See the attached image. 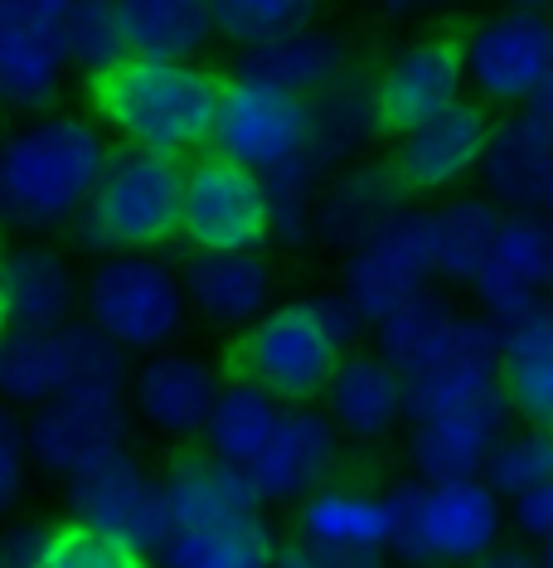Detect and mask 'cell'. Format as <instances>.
Listing matches in <instances>:
<instances>
[{"label":"cell","instance_id":"ac0fdd59","mask_svg":"<svg viewBox=\"0 0 553 568\" xmlns=\"http://www.w3.org/2000/svg\"><path fill=\"white\" fill-rule=\"evenodd\" d=\"M475 312L495 326L520 316L524 306L553 296V219L549 214H505L500 239L485 257L481 277L471 282Z\"/></svg>","mask_w":553,"mask_h":568},{"label":"cell","instance_id":"8d00e7d4","mask_svg":"<svg viewBox=\"0 0 553 568\" xmlns=\"http://www.w3.org/2000/svg\"><path fill=\"white\" fill-rule=\"evenodd\" d=\"M59 34H63V54H69V63L88 83L107 79L112 69H122V63L132 59L126 34H122L117 0H83V6H73L69 16L59 20Z\"/></svg>","mask_w":553,"mask_h":568},{"label":"cell","instance_id":"db71d44e","mask_svg":"<svg viewBox=\"0 0 553 568\" xmlns=\"http://www.w3.org/2000/svg\"><path fill=\"white\" fill-rule=\"evenodd\" d=\"M0 335H6V316H0Z\"/></svg>","mask_w":553,"mask_h":568},{"label":"cell","instance_id":"ab89813d","mask_svg":"<svg viewBox=\"0 0 553 568\" xmlns=\"http://www.w3.org/2000/svg\"><path fill=\"white\" fill-rule=\"evenodd\" d=\"M40 568H141V559L132 549H122L117 539H107V535H98V529L69 520V525L49 529Z\"/></svg>","mask_w":553,"mask_h":568},{"label":"cell","instance_id":"74e56055","mask_svg":"<svg viewBox=\"0 0 553 568\" xmlns=\"http://www.w3.org/2000/svg\"><path fill=\"white\" fill-rule=\"evenodd\" d=\"M316 10L320 0H209L214 34L234 49H253L277 40V34L306 30V24H316Z\"/></svg>","mask_w":553,"mask_h":568},{"label":"cell","instance_id":"4316f807","mask_svg":"<svg viewBox=\"0 0 553 568\" xmlns=\"http://www.w3.org/2000/svg\"><path fill=\"white\" fill-rule=\"evenodd\" d=\"M340 73H350L345 40L330 30H316V24L277 34V40H267V44L238 49V79L281 88V93H297V98H316L320 88H330Z\"/></svg>","mask_w":553,"mask_h":568},{"label":"cell","instance_id":"4dcf8cb0","mask_svg":"<svg viewBox=\"0 0 553 568\" xmlns=\"http://www.w3.org/2000/svg\"><path fill=\"white\" fill-rule=\"evenodd\" d=\"M461 312L452 306L447 292H418L403 306H393L389 316L375 321V355L389 365L398 379H413L428 359L452 341Z\"/></svg>","mask_w":553,"mask_h":568},{"label":"cell","instance_id":"e575fe53","mask_svg":"<svg viewBox=\"0 0 553 568\" xmlns=\"http://www.w3.org/2000/svg\"><path fill=\"white\" fill-rule=\"evenodd\" d=\"M277 535L263 515H243L209 529H175L161 549V568H273Z\"/></svg>","mask_w":553,"mask_h":568},{"label":"cell","instance_id":"8992f818","mask_svg":"<svg viewBox=\"0 0 553 568\" xmlns=\"http://www.w3.org/2000/svg\"><path fill=\"white\" fill-rule=\"evenodd\" d=\"M83 379L126 384V351L88 321H63L44 331L6 326L0 335V404L40 408Z\"/></svg>","mask_w":553,"mask_h":568},{"label":"cell","instance_id":"f907efd6","mask_svg":"<svg viewBox=\"0 0 553 568\" xmlns=\"http://www.w3.org/2000/svg\"><path fill=\"white\" fill-rule=\"evenodd\" d=\"M510 10H534V16H553V0H505Z\"/></svg>","mask_w":553,"mask_h":568},{"label":"cell","instance_id":"7bdbcfd3","mask_svg":"<svg viewBox=\"0 0 553 568\" xmlns=\"http://www.w3.org/2000/svg\"><path fill=\"white\" fill-rule=\"evenodd\" d=\"M306 302H311L316 321H320V326H326V335L340 345V351H350V345L359 341V335L369 331L365 312H359V306H355V302H350V296H345L340 287H336V292H320V296H306Z\"/></svg>","mask_w":553,"mask_h":568},{"label":"cell","instance_id":"6da1fadb","mask_svg":"<svg viewBox=\"0 0 553 568\" xmlns=\"http://www.w3.org/2000/svg\"><path fill=\"white\" fill-rule=\"evenodd\" d=\"M112 146L79 112H44L0 141V229L49 234L83 219Z\"/></svg>","mask_w":553,"mask_h":568},{"label":"cell","instance_id":"ee69618b","mask_svg":"<svg viewBox=\"0 0 553 568\" xmlns=\"http://www.w3.org/2000/svg\"><path fill=\"white\" fill-rule=\"evenodd\" d=\"M510 520H514V529H520L524 539L549 545L553 539V481H539L530 490H520V496L510 500Z\"/></svg>","mask_w":553,"mask_h":568},{"label":"cell","instance_id":"c3c4849f","mask_svg":"<svg viewBox=\"0 0 553 568\" xmlns=\"http://www.w3.org/2000/svg\"><path fill=\"white\" fill-rule=\"evenodd\" d=\"M530 112L539 122H549L553 126V69H549V79H544V88L534 93V102H530Z\"/></svg>","mask_w":553,"mask_h":568},{"label":"cell","instance_id":"ba28073f","mask_svg":"<svg viewBox=\"0 0 553 568\" xmlns=\"http://www.w3.org/2000/svg\"><path fill=\"white\" fill-rule=\"evenodd\" d=\"M180 239L195 253H263V243H273V200H267L263 175L214 151L190 161Z\"/></svg>","mask_w":553,"mask_h":568},{"label":"cell","instance_id":"d590c367","mask_svg":"<svg viewBox=\"0 0 553 568\" xmlns=\"http://www.w3.org/2000/svg\"><path fill=\"white\" fill-rule=\"evenodd\" d=\"M369 136H379L375 83H359L355 73H340L336 83L311 98V151L330 171L345 156H355Z\"/></svg>","mask_w":553,"mask_h":568},{"label":"cell","instance_id":"7dc6e473","mask_svg":"<svg viewBox=\"0 0 553 568\" xmlns=\"http://www.w3.org/2000/svg\"><path fill=\"white\" fill-rule=\"evenodd\" d=\"M375 6L393 20H422V16H442V10L461 6V0H375Z\"/></svg>","mask_w":553,"mask_h":568},{"label":"cell","instance_id":"bcb514c9","mask_svg":"<svg viewBox=\"0 0 553 568\" xmlns=\"http://www.w3.org/2000/svg\"><path fill=\"white\" fill-rule=\"evenodd\" d=\"M471 568H544V559H539L534 549H524V545H495L491 554H481Z\"/></svg>","mask_w":553,"mask_h":568},{"label":"cell","instance_id":"d6a6232c","mask_svg":"<svg viewBox=\"0 0 553 568\" xmlns=\"http://www.w3.org/2000/svg\"><path fill=\"white\" fill-rule=\"evenodd\" d=\"M505 214L485 195H452L432 210V243H437V277L452 287H471L491 257Z\"/></svg>","mask_w":553,"mask_h":568},{"label":"cell","instance_id":"836d02e7","mask_svg":"<svg viewBox=\"0 0 553 568\" xmlns=\"http://www.w3.org/2000/svg\"><path fill=\"white\" fill-rule=\"evenodd\" d=\"M301 539L320 549L389 554V500L369 490H326L301 500Z\"/></svg>","mask_w":553,"mask_h":568},{"label":"cell","instance_id":"e0dca14e","mask_svg":"<svg viewBox=\"0 0 553 568\" xmlns=\"http://www.w3.org/2000/svg\"><path fill=\"white\" fill-rule=\"evenodd\" d=\"M500 384V331L491 316L461 312L452 341L422 365L413 379H403V418L422 423L437 413H452L471 398L491 394Z\"/></svg>","mask_w":553,"mask_h":568},{"label":"cell","instance_id":"d6986e66","mask_svg":"<svg viewBox=\"0 0 553 568\" xmlns=\"http://www.w3.org/2000/svg\"><path fill=\"white\" fill-rule=\"evenodd\" d=\"M63 34L34 0H0V108L40 112L59 98Z\"/></svg>","mask_w":553,"mask_h":568},{"label":"cell","instance_id":"7a4b0ae2","mask_svg":"<svg viewBox=\"0 0 553 568\" xmlns=\"http://www.w3.org/2000/svg\"><path fill=\"white\" fill-rule=\"evenodd\" d=\"M93 88V112L126 146L185 161L190 151L209 146L224 79L199 63L126 59Z\"/></svg>","mask_w":553,"mask_h":568},{"label":"cell","instance_id":"52a82bcc","mask_svg":"<svg viewBox=\"0 0 553 568\" xmlns=\"http://www.w3.org/2000/svg\"><path fill=\"white\" fill-rule=\"evenodd\" d=\"M340 359L345 351L316 321L311 302H287V306H273L267 316H257L238 335L234 379H248L263 394H273L281 408H291L326 394Z\"/></svg>","mask_w":553,"mask_h":568},{"label":"cell","instance_id":"11a10c76","mask_svg":"<svg viewBox=\"0 0 553 568\" xmlns=\"http://www.w3.org/2000/svg\"><path fill=\"white\" fill-rule=\"evenodd\" d=\"M141 568H146V564H141Z\"/></svg>","mask_w":553,"mask_h":568},{"label":"cell","instance_id":"1f68e13d","mask_svg":"<svg viewBox=\"0 0 553 568\" xmlns=\"http://www.w3.org/2000/svg\"><path fill=\"white\" fill-rule=\"evenodd\" d=\"M281 418V404L273 394H263L248 379H228L218 384V398L204 418V447L209 457L228 462V467H253L263 457V447L273 443Z\"/></svg>","mask_w":553,"mask_h":568},{"label":"cell","instance_id":"816d5d0a","mask_svg":"<svg viewBox=\"0 0 553 568\" xmlns=\"http://www.w3.org/2000/svg\"><path fill=\"white\" fill-rule=\"evenodd\" d=\"M539 214L553 219V165H549V180H544V200H539Z\"/></svg>","mask_w":553,"mask_h":568},{"label":"cell","instance_id":"b9f144b4","mask_svg":"<svg viewBox=\"0 0 553 568\" xmlns=\"http://www.w3.org/2000/svg\"><path fill=\"white\" fill-rule=\"evenodd\" d=\"M383 559L389 554H379V549H320V545L297 539V545L277 549L273 568H383Z\"/></svg>","mask_w":553,"mask_h":568},{"label":"cell","instance_id":"7c38bea8","mask_svg":"<svg viewBox=\"0 0 553 568\" xmlns=\"http://www.w3.org/2000/svg\"><path fill=\"white\" fill-rule=\"evenodd\" d=\"M467 83L485 108H530L553 69V16L495 10L461 34Z\"/></svg>","mask_w":553,"mask_h":568},{"label":"cell","instance_id":"2e32d148","mask_svg":"<svg viewBox=\"0 0 553 568\" xmlns=\"http://www.w3.org/2000/svg\"><path fill=\"white\" fill-rule=\"evenodd\" d=\"M510 418H514V404L495 384L491 394L471 398V404L413 423L408 457H413L418 481H481L491 452L510 433Z\"/></svg>","mask_w":553,"mask_h":568},{"label":"cell","instance_id":"5b68a950","mask_svg":"<svg viewBox=\"0 0 553 568\" xmlns=\"http://www.w3.org/2000/svg\"><path fill=\"white\" fill-rule=\"evenodd\" d=\"M83 321L126 355H156L185 335V282L156 253H102L83 282Z\"/></svg>","mask_w":553,"mask_h":568},{"label":"cell","instance_id":"5bb4252c","mask_svg":"<svg viewBox=\"0 0 553 568\" xmlns=\"http://www.w3.org/2000/svg\"><path fill=\"white\" fill-rule=\"evenodd\" d=\"M467 98V59L461 34L413 40L379 69L375 79V118L383 136H408L413 126L442 118Z\"/></svg>","mask_w":553,"mask_h":568},{"label":"cell","instance_id":"30bf717a","mask_svg":"<svg viewBox=\"0 0 553 568\" xmlns=\"http://www.w3.org/2000/svg\"><path fill=\"white\" fill-rule=\"evenodd\" d=\"M437 277V243H432V214L403 204L389 214L365 243L345 253L340 267V292L365 312L369 331L379 316L403 306L408 296L428 292Z\"/></svg>","mask_w":553,"mask_h":568},{"label":"cell","instance_id":"cb8c5ba5","mask_svg":"<svg viewBox=\"0 0 553 568\" xmlns=\"http://www.w3.org/2000/svg\"><path fill=\"white\" fill-rule=\"evenodd\" d=\"M218 398V374L209 359L185 351H156L132 374V404L136 413L165 437H195L204 433Z\"/></svg>","mask_w":553,"mask_h":568},{"label":"cell","instance_id":"4fadbf2b","mask_svg":"<svg viewBox=\"0 0 553 568\" xmlns=\"http://www.w3.org/2000/svg\"><path fill=\"white\" fill-rule=\"evenodd\" d=\"M126 384L83 379L40 404L24 423V452L54 476H73L88 462L107 457L126 437Z\"/></svg>","mask_w":553,"mask_h":568},{"label":"cell","instance_id":"ffe728a7","mask_svg":"<svg viewBox=\"0 0 553 568\" xmlns=\"http://www.w3.org/2000/svg\"><path fill=\"white\" fill-rule=\"evenodd\" d=\"M336 462H340V433L326 418V408L291 404L281 408L273 443L263 447V457L248 467V476L257 496H263V506L267 500H306L336 471Z\"/></svg>","mask_w":553,"mask_h":568},{"label":"cell","instance_id":"f5cc1de1","mask_svg":"<svg viewBox=\"0 0 553 568\" xmlns=\"http://www.w3.org/2000/svg\"><path fill=\"white\" fill-rule=\"evenodd\" d=\"M539 559H544V568H553V539H549L544 549H539Z\"/></svg>","mask_w":553,"mask_h":568},{"label":"cell","instance_id":"9c48e42d","mask_svg":"<svg viewBox=\"0 0 553 568\" xmlns=\"http://www.w3.org/2000/svg\"><path fill=\"white\" fill-rule=\"evenodd\" d=\"M63 481H69L73 520L98 529V535H107V539H117V545L132 549L136 559L161 554L165 539L175 535L171 510H165V496H161V481L141 471V462L126 447L88 462V467L63 476Z\"/></svg>","mask_w":553,"mask_h":568},{"label":"cell","instance_id":"7402d4cb","mask_svg":"<svg viewBox=\"0 0 553 568\" xmlns=\"http://www.w3.org/2000/svg\"><path fill=\"white\" fill-rule=\"evenodd\" d=\"M79 273L49 243H16L0 248V316L16 331L63 326L79 312Z\"/></svg>","mask_w":553,"mask_h":568},{"label":"cell","instance_id":"f6af8a7d","mask_svg":"<svg viewBox=\"0 0 553 568\" xmlns=\"http://www.w3.org/2000/svg\"><path fill=\"white\" fill-rule=\"evenodd\" d=\"M49 529L44 525H20L0 539V568H40L44 564Z\"/></svg>","mask_w":553,"mask_h":568},{"label":"cell","instance_id":"d4e9b609","mask_svg":"<svg viewBox=\"0 0 553 568\" xmlns=\"http://www.w3.org/2000/svg\"><path fill=\"white\" fill-rule=\"evenodd\" d=\"M161 496L175 529H209L243 520V515H263V496H257L248 467H228L209 452L204 457H180L161 476Z\"/></svg>","mask_w":553,"mask_h":568},{"label":"cell","instance_id":"60d3db41","mask_svg":"<svg viewBox=\"0 0 553 568\" xmlns=\"http://www.w3.org/2000/svg\"><path fill=\"white\" fill-rule=\"evenodd\" d=\"M24 462H30V452H24V423L16 418L10 404H0V515L16 506V496L24 486Z\"/></svg>","mask_w":553,"mask_h":568},{"label":"cell","instance_id":"83f0119b","mask_svg":"<svg viewBox=\"0 0 553 568\" xmlns=\"http://www.w3.org/2000/svg\"><path fill=\"white\" fill-rule=\"evenodd\" d=\"M320 398L336 433L355 443H379L403 418V379L379 355H345Z\"/></svg>","mask_w":553,"mask_h":568},{"label":"cell","instance_id":"3957f363","mask_svg":"<svg viewBox=\"0 0 553 568\" xmlns=\"http://www.w3.org/2000/svg\"><path fill=\"white\" fill-rule=\"evenodd\" d=\"M383 500L389 554L408 568H471L500 545L505 529V506L485 481H403Z\"/></svg>","mask_w":553,"mask_h":568},{"label":"cell","instance_id":"44dd1931","mask_svg":"<svg viewBox=\"0 0 553 568\" xmlns=\"http://www.w3.org/2000/svg\"><path fill=\"white\" fill-rule=\"evenodd\" d=\"M190 316L214 331H248L257 316L273 312V267L263 253H195L180 267Z\"/></svg>","mask_w":553,"mask_h":568},{"label":"cell","instance_id":"603a6c76","mask_svg":"<svg viewBox=\"0 0 553 568\" xmlns=\"http://www.w3.org/2000/svg\"><path fill=\"white\" fill-rule=\"evenodd\" d=\"M553 165V126L539 122L530 108L510 112L505 122L491 126L481 156V195L500 214H534L544 200V180Z\"/></svg>","mask_w":553,"mask_h":568},{"label":"cell","instance_id":"484cf974","mask_svg":"<svg viewBox=\"0 0 553 568\" xmlns=\"http://www.w3.org/2000/svg\"><path fill=\"white\" fill-rule=\"evenodd\" d=\"M500 389L534 428H553V296L500 321Z\"/></svg>","mask_w":553,"mask_h":568},{"label":"cell","instance_id":"681fc988","mask_svg":"<svg viewBox=\"0 0 553 568\" xmlns=\"http://www.w3.org/2000/svg\"><path fill=\"white\" fill-rule=\"evenodd\" d=\"M34 6H40L44 16L59 24V20H63V16H69V10H73V6H83V0H34Z\"/></svg>","mask_w":553,"mask_h":568},{"label":"cell","instance_id":"f546056e","mask_svg":"<svg viewBox=\"0 0 553 568\" xmlns=\"http://www.w3.org/2000/svg\"><path fill=\"white\" fill-rule=\"evenodd\" d=\"M408 190L398 185L393 165H355L350 175H340L336 185L320 195L316 204V239L336 243V248L350 253L355 243H365L389 214L403 210Z\"/></svg>","mask_w":553,"mask_h":568},{"label":"cell","instance_id":"f35d334b","mask_svg":"<svg viewBox=\"0 0 553 568\" xmlns=\"http://www.w3.org/2000/svg\"><path fill=\"white\" fill-rule=\"evenodd\" d=\"M485 486L495 490L500 500H514L520 490H530L539 481H553V428H524V433H505L500 447L485 462Z\"/></svg>","mask_w":553,"mask_h":568},{"label":"cell","instance_id":"277c9868","mask_svg":"<svg viewBox=\"0 0 553 568\" xmlns=\"http://www.w3.org/2000/svg\"><path fill=\"white\" fill-rule=\"evenodd\" d=\"M180 200L185 161L122 146L102 165V180L83 210L88 234L79 239L98 253H156L180 239Z\"/></svg>","mask_w":553,"mask_h":568},{"label":"cell","instance_id":"8fae6325","mask_svg":"<svg viewBox=\"0 0 553 568\" xmlns=\"http://www.w3.org/2000/svg\"><path fill=\"white\" fill-rule=\"evenodd\" d=\"M311 146V98L281 93V88L253 83V79H224L218 118L209 151L243 165L253 175H273L277 165Z\"/></svg>","mask_w":553,"mask_h":568},{"label":"cell","instance_id":"f1b7e54d","mask_svg":"<svg viewBox=\"0 0 553 568\" xmlns=\"http://www.w3.org/2000/svg\"><path fill=\"white\" fill-rule=\"evenodd\" d=\"M117 16L132 59L195 63L218 40L209 0H117Z\"/></svg>","mask_w":553,"mask_h":568},{"label":"cell","instance_id":"9a60e30c","mask_svg":"<svg viewBox=\"0 0 553 568\" xmlns=\"http://www.w3.org/2000/svg\"><path fill=\"white\" fill-rule=\"evenodd\" d=\"M491 108L481 98H461L457 108H447L442 118L413 126L408 136H398L393 146V175L408 195H447V190L467 185L481 171L485 141H491Z\"/></svg>","mask_w":553,"mask_h":568}]
</instances>
